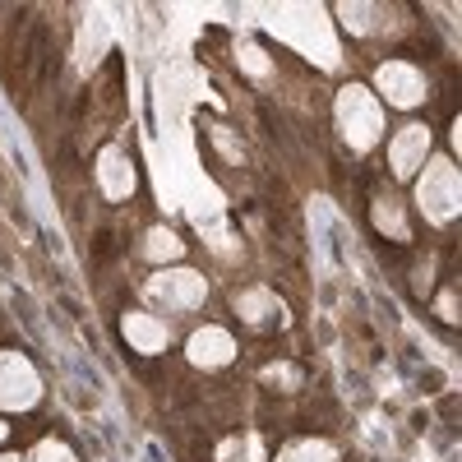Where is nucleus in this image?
Listing matches in <instances>:
<instances>
[{"instance_id":"obj_1","label":"nucleus","mask_w":462,"mask_h":462,"mask_svg":"<svg viewBox=\"0 0 462 462\" xmlns=\"http://www.w3.org/2000/svg\"><path fill=\"white\" fill-rule=\"evenodd\" d=\"M337 121H342V134H346V143L352 148H370L379 134H383V111H379V102L361 88V84H352V88H342V97H337Z\"/></svg>"},{"instance_id":"obj_12","label":"nucleus","mask_w":462,"mask_h":462,"mask_svg":"<svg viewBox=\"0 0 462 462\" xmlns=\"http://www.w3.org/2000/svg\"><path fill=\"white\" fill-rule=\"evenodd\" d=\"M32 462H74V453L60 439H42V444L32 448Z\"/></svg>"},{"instance_id":"obj_5","label":"nucleus","mask_w":462,"mask_h":462,"mask_svg":"<svg viewBox=\"0 0 462 462\" xmlns=\"http://www.w3.org/2000/svg\"><path fill=\"white\" fill-rule=\"evenodd\" d=\"M426 158H430V130H426V125H407V130H398V139H393V148H389L393 176H398V180L416 176L420 167H426Z\"/></svg>"},{"instance_id":"obj_4","label":"nucleus","mask_w":462,"mask_h":462,"mask_svg":"<svg viewBox=\"0 0 462 462\" xmlns=\"http://www.w3.org/2000/svg\"><path fill=\"white\" fill-rule=\"evenodd\" d=\"M416 195H420V208H426L430 222H448L457 213V167L444 162V158H435L426 167V176H420Z\"/></svg>"},{"instance_id":"obj_11","label":"nucleus","mask_w":462,"mask_h":462,"mask_svg":"<svg viewBox=\"0 0 462 462\" xmlns=\"http://www.w3.org/2000/svg\"><path fill=\"white\" fill-rule=\"evenodd\" d=\"M143 254L148 259H158V263H176L180 259V236L167 226H152L148 236H143Z\"/></svg>"},{"instance_id":"obj_13","label":"nucleus","mask_w":462,"mask_h":462,"mask_svg":"<svg viewBox=\"0 0 462 462\" xmlns=\"http://www.w3.org/2000/svg\"><path fill=\"white\" fill-rule=\"evenodd\" d=\"M10 439V426H5V420H0V444H5Z\"/></svg>"},{"instance_id":"obj_2","label":"nucleus","mask_w":462,"mask_h":462,"mask_svg":"<svg viewBox=\"0 0 462 462\" xmlns=\"http://www.w3.org/2000/svg\"><path fill=\"white\" fill-rule=\"evenodd\" d=\"M148 300L162 305V310H195V305L208 300V282L195 273V268H167L148 282Z\"/></svg>"},{"instance_id":"obj_3","label":"nucleus","mask_w":462,"mask_h":462,"mask_svg":"<svg viewBox=\"0 0 462 462\" xmlns=\"http://www.w3.org/2000/svg\"><path fill=\"white\" fill-rule=\"evenodd\" d=\"M37 398H42L37 370L23 356L5 352L0 356V411H28V407H37Z\"/></svg>"},{"instance_id":"obj_9","label":"nucleus","mask_w":462,"mask_h":462,"mask_svg":"<svg viewBox=\"0 0 462 462\" xmlns=\"http://www.w3.org/2000/svg\"><path fill=\"white\" fill-rule=\"evenodd\" d=\"M125 337H130V346H139V352H162L167 346V324L152 319V315H130L125 319Z\"/></svg>"},{"instance_id":"obj_7","label":"nucleus","mask_w":462,"mask_h":462,"mask_svg":"<svg viewBox=\"0 0 462 462\" xmlns=\"http://www.w3.org/2000/svg\"><path fill=\"white\" fill-rule=\"evenodd\" d=\"M189 361H195L199 370H217V365H226L231 356H236V342H231V333L226 328H199L195 337H189Z\"/></svg>"},{"instance_id":"obj_8","label":"nucleus","mask_w":462,"mask_h":462,"mask_svg":"<svg viewBox=\"0 0 462 462\" xmlns=\"http://www.w3.org/2000/svg\"><path fill=\"white\" fill-rule=\"evenodd\" d=\"M102 189H106L111 199H125L130 189H134V171L125 162V152H116V148L102 152Z\"/></svg>"},{"instance_id":"obj_14","label":"nucleus","mask_w":462,"mask_h":462,"mask_svg":"<svg viewBox=\"0 0 462 462\" xmlns=\"http://www.w3.org/2000/svg\"><path fill=\"white\" fill-rule=\"evenodd\" d=\"M0 462H23V457H14V453H5V457H0Z\"/></svg>"},{"instance_id":"obj_10","label":"nucleus","mask_w":462,"mask_h":462,"mask_svg":"<svg viewBox=\"0 0 462 462\" xmlns=\"http://www.w3.org/2000/svg\"><path fill=\"white\" fill-rule=\"evenodd\" d=\"M278 462H337V448L328 439H296L278 453Z\"/></svg>"},{"instance_id":"obj_6","label":"nucleus","mask_w":462,"mask_h":462,"mask_svg":"<svg viewBox=\"0 0 462 462\" xmlns=\"http://www.w3.org/2000/svg\"><path fill=\"white\" fill-rule=\"evenodd\" d=\"M379 93L389 97L393 106H416L420 97H426V79H420V69L416 65H379Z\"/></svg>"}]
</instances>
